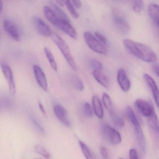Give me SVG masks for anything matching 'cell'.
Instances as JSON below:
<instances>
[{
    "label": "cell",
    "mask_w": 159,
    "mask_h": 159,
    "mask_svg": "<svg viewBox=\"0 0 159 159\" xmlns=\"http://www.w3.org/2000/svg\"><path fill=\"white\" fill-rule=\"evenodd\" d=\"M123 43L130 53L140 60L150 63H154L157 60L156 54L147 45L129 39L124 40Z\"/></svg>",
    "instance_id": "cell-1"
},
{
    "label": "cell",
    "mask_w": 159,
    "mask_h": 159,
    "mask_svg": "<svg viewBox=\"0 0 159 159\" xmlns=\"http://www.w3.org/2000/svg\"><path fill=\"white\" fill-rule=\"evenodd\" d=\"M125 112L130 122L134 126L136 139L137 141L139 148L142 152L145 153L147 149L146 139L137 118L133 109L130 106H128L126 107Z\"/></svg>",
    "instance_id": "cell-2"
},
{
    "label": "cell",
    "mask_w": 159,
    "mask_h": 159,
    "mask_svg": "<svg viewBox=\"0 0 159 159\" xmlns=\"http://www.w3.org/2000/svg\"><path fill=\"white\" fill-rule=\"evenodd\" d=\"M51 37L53 41L58 47L70 67L73 70H77L76 62L72 57L69 47L66 41L60 36L53 32Z\"/></svg>",
    "instance_id": "cell-3"
},
{
    "label": "cell",
    "mask_w": 159,
    "mask_h": 159,
    "mask_svg": "<svg viewBox=\"0 0 159 159\" xmlns=\"http://www.w3.org/2000/svg\"><path fill=\"white\" fill-rule=\"evenodd\" d=\"M84 38L87 46L93 52L103 55H106L107 54V47L102 44L90 32H84Z\"/></svg>",
    "instance_id": "cell-4"
},
{
    "label": "cell",
    "mask_w": 159,
    "mask_h": 159,
    "mask_svg": "<svg viewBox=\"0 0 159 159\" xmlns=\"http://www.w3.org/2000/svg\"><path fill=\"white\" fill-rule=\"evenodd\" d=\"M101 131L105 139L111 145H117L121 142L120 134L113 127L108 125L103 124Z\"/></svg>",
    "instance_id": "cell-5"
},
{
    "label": "cell",
    "mask_w": 159,
    "mask_h": 159,
    "mask_svg": "<svg viewBox=\"0 0 159 159\" xmlns=\"http://www.w3.org/2000/svg\"><path fill=\"white\" fill-rule=\"evenodd\" d=\"M0 66L8 84L10 93L12 95H15L16 93V87L14 77L11 69L5 62H1Z\"/></svg>",
    "instance_id": "cell-6"
},
{
    "label": "cell",
    "mask_w": 159,
    "mask_h": 159,
    "mask_svg": "<svg viewBox=\"0 0 159 159\" xmlns=\"http://www.w3.org/2000/svg\"><path fill=\"white\" fill-rule=\"evenodd\" d=\"M135 106L140 113L147 118H149L155 112L152 106L144 99H137L135 102Z\"/></svg>",
    "instance_id": "cell-7"
},
{
    "label": "cell",
    "mask_w": 159,
    "mask_h": 159,
    "mask_svg": "<svg viewBox=\"0 0 159 159\" xmlns=\"http://www.w3.org/2000/svg\"><path fill=\"white\" fill-rule=\"evenodd\" d=\"M33 71L35 79L40 87L45 92L48 89V84L46 75L42 69L38 65L33 66Z\"/></svg>",
    "instance_id": "cell-8"
},
{
    "label": "cell",
    "mask_w": 159,
    "mask_h": 159,
    "mask_svg": "<svg viewBox=\"0 0 159 159\" xmlns=\"http://www.w3.org/2000/svg\"><path fill=\"white\" fill-rule=\"evenodd\" d=\"M33 23L37 31L41 35L45 37L52 36L53 33L52 29L42 19L36 16L33 18Z\"/></svg>",
    "instance_id": "cell-9"
},
{
    "label": "cell",
    "mask_w": 159,
    "mask_h": 159,
    "mask_svg": "<svg viewBox=\"0 0 159 159\" xmlns=\"http://www.w3.org/2000/svg\"><path fill=\"white\" fill-rule=\"evenodd\" d=\"M56 27L72 39H78L77 31L70 24V22L60 19Z\"/></svg>",
    "instance_id": "cell-10"
},
{
    "label": "cell",
    "mask_w": 159,
    "mask_h": 159,
    "mask_svg": "<svg viewBox=\"0 0 159 159\" xmlns=\"http://www.w3.org/2000/svg\"><path fill=\"white\" fill-rule=\"evenodd\" d=\"M113 21L117 29L124 34H127L130 30V26L127 20L120 15L114 13Z\"/></svg>",
    "instance_id": "cell-11"
},
{
    "label": "cell",
    "mask_w": 159,
    "mask_h": 159,
    "mask_svg": "<svg viewBox=\"0 0 159 159\" xmlns=\"http://www.w3.org/2000/svg\"><path fill=\"white\" fill-rule=\"evenodd\" d=\"M3 27L7 34L16 41L20 40L19 30L15 24L9 19H5L3 22Z\"/></svg>",
    "instance_id": "cell-12"
},
{
    "label": "cell",
    "mask_w": 159,
    "mask_h": 159,
    "mask_svg": "<svg viewBox=\"0 0 159 159\" xmlns=\"http://www.w3.org/2000/svg\"><path fill=\"white\" fill-rule=\"evenodd\" d=\"M117 79L121 89L124 92H128L131 88V82L123 69H120L118 70Z\"/></svg>",
    "instance_id": "cell-13"
},
{
    "label": "cell",
    "mask_w": 159,
    "mask_h": 159,
    "mask_svg": "<svg viewBox=\"0 0 159 159\" xmlns=\"http://www.w3.org/2000/svg\"><path fill=\"white\" fill-rule=\"evenodd\" d=\"M54 111L57 118L67 126L70 125V121L67 117V113L65 108L62 105L57 104L54 107Z\"/></svg>",
    "instance_id": "cell-14"
},
{
    "label": "cell",
    "mask_w": 159,
    "mask_h": 159,
    "mask_svg": "<svg viewBox=\"0 0 159 159\" xmlns=\"http://www.w3.org/2000/svg\"><path fill=\"white\" fill-rule=\"evenodd\" d=\"M144 79L152 92L154 101L157 107L159 106V91L158 86L154 80L149 74H144Z\"/></svg>",
    "instance_id": "cell-15"
},
{
    "label": "cell",
    "mask_w": 159,
    "mask_h": 159,
    "mask_svg": "<svg viewBox=\"0 0 159 159\" xmlns=\"http://www.w3.org/2000/svg\"><path fill=\"white\" fill-rule=\"evenodd\" d=\"M93 108L95 114L99 119H102L104 118V113L102 103L98 96L94 95L92 98Z\"/></svg>",
    "instance_id": "cell-16"
},
{
    "label": "cell",
    "mask_w": 159,
    "mask_h": 159,
    "mask_svg": "<svg viewBox=\"0 0 159 159\" xmlns=\"http://www.w3.org/2000/svg\"><path fill=\"white\" fill-rule=\"evenodd\" d=\"M148 13L150 18L155 26L159 28V6L156 3L150 4L148 8Z\"/></svg>",
    "instance_id": "cell-17"
},
{
    "label": "cell",
    "mask_w": 159,
    "mask_h": 159,
    "mask_svg": "<svg viewBox=\"0 0 159 159\" xmlns=\"http://www.w3.org/2000/svg\"><path fill=\"white\" fill-rule=\"evenodd\" d=\"M92 74L95 80L101 85L107 88L109 87L108 78L101 70H93Z\"/></svg>",
    "instance_id": "cell-18"
},
{
    "label": "cell",
    "mask_w": 159,
    "mask_h": 159,
    "mask_svg": "<svg viewBox=\"0 0 159 159\" xmlns=\"http://www.w3.org/2000/svg\"><path fill=\"white\" fill-rule=\"evenodd\" d=\"M43 11L47 20L56 26L60 19L57 16L52 8L50 6H44L43 8Z\"/></svg>",
    "instance_id": "cell-19"
},
{
    "label": "cell",
    "mask_w": 159,
    "mask_h": 159,
    "mask_svg": "<svg viewBox=\"0 0 159 159\" xmlns=\"http://www.w3.org/2000/svg\"><path fill=\"white\" fill-rule=\"evenodd\" d=\"M50 5H51L50 7L52 8V10L53 11L57 16L59 19H61V20L70 22V20L68 16H67L66 13L61 8H60V7L56 2L53 1H51L50 2Z\"/></svg>",
    "instance_id": "cell-20"
},
{
    "label": "cell",
    "mask_w": 159,
    "mask_h": 159,
    "mask_svg": "<svg viewBox=\"0 0 159 159\" xmlns=\"http://www.w3.org/2000/svg\"><path fill=\"white\" fill-rule=\"evenodd\" d=\"M79 145L86 159H97L93 152L83 141H79Z\"/></svg>",
    "instance_id": "cell-21"
},
{
    "label": "cell",
    "mask_w": 159,
    "mask_h": 159,
    "mask_svg": "<svg viewBox=\"0 0 159 159\" xmlns=\"http://www.w3.org/2000/svg\"><path fill=\"white\" fill-rule=\"evenodd\" d=\"M102 101L103 104L106 109L108 111L110 115L114 113V109H113V105H112V101L108 94L104 93L102 96Z\"/></svg>",
    "instance_id": "cell-22"
},
{
    "label": "cell",
    "mask_w": 159,
    "mask_h": 159,
    "mask_svg": "<svg viewBox=\"0 0 159 159\" xmlns=\"http://www.w3.org/2000/svg\"><path fill=\"white\" fill-rule=\"evenodd\" d=\"M44 52L46 55V57L50 63V66L52 67V68L55 70L57 71V64L56 61L52 53L51 52V50L47 47L44 48Z\"/></svg>",
    "instance_id": "cell-23"
},
{
    "label": "cell",
    "mask_w": 159,
    "mask_h": 159,
    "mask_svg": "<svg viewBox=\"0 0 159 159\" xmlns=\"http://www.w3.org/2000/svg\"><path fill=\"white\" fill-rule=\"evenodd\" d=\"M71 81L74 88L78 91L81 92L84 89V84L80 78L76 75H72L71 77Z\"/></svg>",
    "instance_id": "cell-24"
},
{
    "label": "cell",
    "mask_w": 159,
    "mask_h": 159,
    "mask_svg": "<svg viewBox=\"0 0 159 159\" xmlns=\"http://www.w3.org/2000/svg\"><path fill=\"white\" fill-rule=\"evenodd\" d=\"M149 125L151 128L157 133H158L159 126H158V120L156 113L154 112L151 117L148 118Z\"/></svg>",
    "instance_id": "cell-25"
},
{
    "label": "cell",
    "mask_w": 159,
    "mask_h": 159,
    "mask_svg": "<svg viewBox=\"0 0 159 159\" xmlns=\"http://www.w3.org/2000/svg\"><path fill=\"white\" fill-rule=\"evenodd\" d=\"M110 115L111 117L112 122L117 127L121 128V127H123L124 126V120L120 116L115 114L114 112L112 113V114H111Z\"/></svg>",
    "instance_id": "cell-26"
},
{
    "label": "cell",
    "mask_w": 159,
    "mask_h": 159,
    "mask_svg": "<svg viewBox=\"0 0 159 159\" xmlns=\"http://www.w3.org/2000/svg\"><path fill=\"white\" fill-rule=\"evenodd\" d=\"M65 5L66 6L68 10L73 17L75 18H79L80 15L76 11L75 7L73 6L71 1H65Z\"/></svg>",
    "instance_id": "cell-27"
},
{
    "label": "cell",
    "mask_w": 159,
    "mask_h": 159,
    "mask_svg": "<svg viewBox=\"0 0 159 159\" xmlns=\"http://www.w3.org/2000/svg\"><path fill=\"white\" fill-rule=\"evenodd\" d=\"M35 149L36 152L43 156L44 158L49 159L51 157V154L50 152L47 150L45 149L41 145L39 144V145H36Z\"/></svg>",
    "instance_id": "cell-28"
},
{
    "label": "cell",
    "mask_w": 159,
    "mask_h": 159,
    "mask_svg": "<svg viewBox=\"0 0 159 159\" xmlns=\"http://www.w3.org/2000/svg\"><path fill=\"white\" fill-rule=\"evenodd\" d=\"M132 7L135 12H140L144 8V2L142 1H134L133 2Z\"/></svg>",
    "instance_id": "cell-29"
},
{
    "label": "cell",
    "mask_w": 159,
    "mask_h": 159,
    "mask_svg": "<svg viewBox=\"0 0 159 159\" xmlns=\"http://www.w3.org/2000/svg\"><path fill=\"white\" fill-rule=\"evenodd\" d=\"M30 117L31 122H32V123H33L34 126L36 127V129L38 130V131L41 134H44L45 133L44 129H43V127L41 125V124L39 122L37 118H36V117L33 116V115H31V116H30Z\"/></svg>",
    "instance_id": "cell-30"
},
{
    "label": "cell",
    "mask_w": 159,
    "mask_h": 159,
    "mask_svg": "<svg viewBox=\"0 0 159 159\" xmlns=\"http://www.w3.org/2000/svg\"><path fill=\"white\" fill-rule=\"evenodd\" d=\"M83 111L84 115L88 118H91L93 116V109L91 105L88 102H85L84 104Z\"/></svg>",
    "instance_id": "cell-31"
},
{
    "label": "cell",
    "mask_w": 159,
    "mask_h": 159,
    "mask_svg": "<svg viewBox=\"0 0 159 159\" xmlns=\"http://www.w3.org/2000/svg\"><path fill=\"white\" fill-rule=\"evenodd\" d=\"M90 66L94 70H101L103 68V65L101 62L95 59L91 60Z\"/></svg>",
    "instance_id": "cell-32"
},
{
    "label": "cell",
    "mask_w": 159,
    "mask_h": 159,
    "mask_svg": "<svg viewBox=\"0 0 159 159\" xmlns=\"http://www.w3.org/2000/svg\"><path fill=\"white\" fill-rule=\"evenodd\" d=\"M94 35L95 37L102 44H103L104 46H106V47L107 46H108V41L107 39L105 38V37H104L102 34L99 33L98 31H96V32H95Z\"/></svg>",
    "instance_id": "cell-33"
},
{
    "label": "cell",
    "mask_w": 159,
    "mask_h": 159,
    "mask_svg": "<svg viewBox=\"0 0 159 159\" xmlns=\"http://www.w3.org/2000/svg\"><path fill=\"white\" fill-rule=\"evenodd\" d=\"M130 159H139L138 155L136 150L134 149H131L129 151Z\"/></svg>",
    "instance_id": "cell-34"
},
{
    "label": "cell",
    "mask_w": 159,
    "mask_h": 159,
    "mask_svg": "<svg viewBox=\"0 0 159 159\" xmlns=\"http://www.w3.org/2000/svg\"><path fill=\"white\" fill-rule=\"evenodd\" d=\"M101 153L102 156L105 159H107L108 158V152L107 150L105 147H102L101 148Z\"/></svg>",
    "instance_id": "cell-35"
},
{
    "label": "cell",
    "mask_w": 159,
    "mask_h": 159,
    "mask_svg": "<svg viewBox=\"0 0 159 159\" xmlns=\"http://www.w3.org/2000/svg\"><path fill=\"white\" fill-rule=\"evenodd\" d=\"M73 6H75L78 9H80L81 7V2L80 1H73L71 2Z\"/></svg>",
    "instance_id": "cell-36"
},
{
    "label": "cell",
    "mask_w": 159,
    "mask_h": 159,
    "mask_svg": "<svg viewBox=\"0 0 159 159\" xmlns=\"http://www.w3.org/2000/svg\"><path fill=\"white\" fill-rule=\"evenodd\" d=\"M152 70L155 74L157 75V77H158L159 76V66H158V64H155L153 65Z\"/></svg>",
    "instance_id": "cell-37"
},
{
    "label": "cell",
    "mask_w": 159,
    "mask_h": 159,
    "mask_svg": "<svg viewBox=\"0 0 159 159\" xmlns=\"http://www.w3.org/2000/svg\"><path fill=\"white\" fill-rule=\"evenodd\" d=\"M39 106L42 113L43 114H44V115H45V114H46V111H45V109H44V107H43L42 103H41L40 102H39Z\"/></svg>",
    "instance_id": "cell-38"
},
{
    "label": "cell",
    "mask_w": 159,
    "mask_h": 159,
    "mask_svg": "<svg viewBox=\"0 0 159 159\" xmlns=\"http://www.w3.org/2000/svg\"><path fill=\"white\" fill-rule=\"evenodd\" d=\"M57 3H58L60 6H63L65 5V1H56Z\"/></svg>",
    "instance_id": "cell-39"
},
{
    "label": "cell",
    "mask_w": 159,
    "mask_h": 159,
    "mask_svg": "<svg viewBox=\"0 0 159 159\" xmlns=\"http://www.w3.org/2000/svg\"><path fill=\"white\" fill-rule=\"evenodd\" d=\"M3 2L1 1H0V14L1 13L3 9Z\"/></svg>",
    "instance_id": "cell-40"
},
{
    "label": "cell",
    "mask_w": 159,
    "mask_h": 159,
    "mask_svg": "<svg viewBox=\"0 0 159 159\" xmlns=\"http://www.w3.org/2000/svg\"></svg>",
    "instance_id": "cell-41"
},
{
    "label": "cell",
    "mask_w": 159,
    "mask_h": 159,
    "mask_svg": "<svg viewBox=\"0 0 159 159\" xmlns=\"http://www.w3.org/2000/svg\"><path fill=\"white\" fill-rule=\"evenodd\" d=\"M120 159H121V158H120Z\"/></svg>",
    "instance_id": "cell-42"
}]
</instances>
